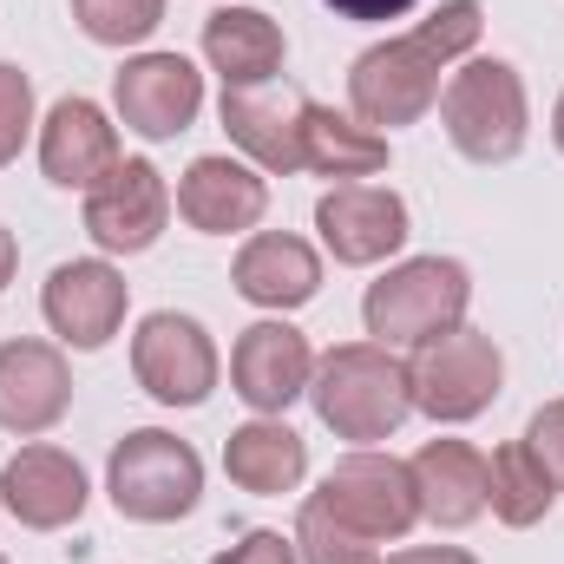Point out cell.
<instances>
[{
	"label": "cell",
	"mask_w": 564,
	"mask_h": 564,
	"mask_svg": "<svg viewBox=\"0 0 564 564\" xmlns=\"http://www.w3.org/2000/svg\"><path fill=\"white\" fill-rule=\"evenodd\" d=\"M486 33V7L479 0H440L421 26L368 46L348 66V112L361 126H375L381 139L401 126H421L446 93V66L466 59Z\"/></svg>",
	"instance_id": "obj_1"
},
{
	"label": "cell",
	"mask_w": 564,
	"mask_h": 564,
	"mask_svg": "<svg viewBox=\"0 0 564 564\" xmlns=\"http://www.w3.org/2000/svg\"><path fill=\"white\" fill-rule=\"evenodd\" d=\"M308 401H315V421L328 426L335 440H355V446H375V440H394L408 414H414V381H408V361L381 341H341L315 361V381H308Z\"/></svg>",
	"instance_id": "obj_2"
},
{
	"label": "cell",
	"mask_w": 564,
	"mask_h": 564,
	"mask_svg": "<svg viewBox=\"0 0 564 564\" xmlns=\"http://www.w3.org/2000/svg\"><path fill=\"white\" fill-rule=\"evenodd\" d=\"M466 302H473V276L459 257H408L381 270V282H368L361 322L381 348H426L466 322Z\"/></svg>",
	"instance_id": "obj_3"
},
{
	"label": "cell",
	"mask_w": 564,
	"mask_h": 564,
	"mask_svg": "<svg viewBox=\"0 0 564 564\" xmlns=\"http://www.w3.org/2000/svg\"><path fill=\"white\" fill-rule=\"evenodd\" d=\"M440 126L466 164H512L525 151V132H532L519 66L512 59H466L459 73H446Z\"/></svg>",
	"instance_id": "obj_4"
},
{
	"label": "cell",
	"mask_w": 564,
	"mask_h": 564,
	"mask_svg": "<svg viewBox=\"0 0 564 564\" xmlns=\"http://www.w3.org/2000/svg\"><path fill=\"white\" fill-rule=\"evenodd\" d=\"M106 492L132 525H177L204 499V459L164 426H132L106 459Z\"/></svg>",
	"instance_id": "obj_5"
},
{
	"label": "cell",
	"mask_w": 564,
	"mask_h": 564,
	"mask_svg": "<svg viewBox=\"0 0 564 564\" xmlns=\"http://www.w3.org/2000/svg\"><path fill=\"white\" fill-rule=\"evenodd\" d=\"M408 381H414V414H426V421H440V426H466L499 401V388H506V355H499L492 335H479V328L459 322L453 335L414 348Z\"/></svg>",
	"instance_id": "obj_6"
},
{
	"label": "cell",
	"mask_w": 564,
	"mask_h": 564,
	"mask_svg": "<svg viewBox=\"0 0 564 564\" xmlns=\"http://www.w3.org/2000/svg\"><path fill=\"white\" fill-rule=\"evenodd\" d=\"M341 525H355L361 539L375 545H394L421 525V492H414V466L394 459V453H375V446H355L328 466L322 492H315Z\"/></svg>",
	"instance_id": "obj_7"
},
{
	"label": "cell",
	"mask_w": 564,
	"mask_h": 564,
	"mask_svg": "<svg viewBox=\"0 0 564 564\" xmlns=\"http://www.w3.org/2000/svg\"><path fill=\"white\" fill-rule=\"evenodd\" d=\"M132 375L158 408H204L217 394V341L197 315L158 308L132 335Z\"/></svg>",
	"instance_id": "obj_8"
},
{
	"label": "cell",
	"mask_w": 564,
	"mask_h": 564,
	"mask_svg": "<svg viewBox=\"0 0 564 564\" xmlns=\"http://www.w3.org/2000/svg\"><path fill=\"white\" fill-rule=\"evenodd\" d=\"M171 184L151 158H119L93 191H86V237L106 257H144L164 224H171Z\"/></svg>",
	"instance_id": "obj_9"
},
{
	"label": "cell",
	"mask_w": 564,
	"mask_h": 564,
	"mask_svg": "<svg viewBox=\"0 0 564 564\" xmlns=\"http://www.w3.org/2000/svg\"><path fill=\"white\" fill-rule=\"evenodd\" d=\"M315 230H322V250L335 263L375 270L414 237V217H408V197L388 191V184H335L315 204Z\"/></svg>",
	"instance_id": "obj_10"
},
{
	"label": "cell",
	"mask_w": 564,
	"mask_h": 564,
	"mask_svg": "<svg viewBox=\"0 0 564 564\" xmlns=\"http://www.w3.org/2000/svg\"><path fill=\"white\" fill-rule=\"evenodd\" d=\"M126 308H132V282L119 276L106 257H73V263H59V270L46 276V289H40L46 328H53L66 348H79V355L106 348V341L126 328Z\"/></svg>",
	"instance_id": "obj_11"
},
{
	"label": "cell",
	"mask_w": 564,
	"mask_h": 564,
	"mask_svg": "<svg viewBox=\"0 0 564 564\" xmlns=\"http://www.w3.org/2000/svg\"><path fill=\"white\" fill-rule=\"evenodd\" d=\"M112 106H119L126 132H139L144 144H164L197 126V112H204V73L184 53H139V59L119 66Z\"/></svg>",
	"instance_id": "obj_12"
},
{
	"label": "cell",
	"mask_w": 564,
	"mask_h": 564,
	"mask_svg": "<svg viewBox=\"0 0 564 564\" xmlns=\"http://www.w3.org/2000/svg\"><path fill=\"white\" fill-rule=\"evenodd\" d=\"M308 381H315V348H308V335L289 328L282 315L250 322V328L237 335V348H230V388H237V401H243L250 414L282 421V414L308 394Z\"/></svg>",
	"instance_id": "obj_13"
},
{
	"label": "cell",
	"mask_w": 564,
	"mask_h": 564,
	"mask_svg": "<svg viewBox=\"0 0 564 564\" xmlns=\"http://www.w3.org/2000/svg\"><path fill=\"white\" fill-rule=\"evenodd\" d=\"M177 217L197 230V237H243L263 224L270 210V177L250 164V158H230V151H204L191 158V171L177 177Z\"/></svg>",
	"instance_id": "obj_14"
},
{
	"label": "cell",
	"mask_w": 564,
	"mask_h": 564,
	"mask_svg": "<svg viewBox=\"0 0 564 564\" xmlns=\"http://www.w3.org/2000/svg\"><path fill=\"white\" fill-rule=\"evenodd\" d=\"M230 144L263 171V177H295L302 171V119H308V93L295 86H230L217 106Z\"/></svg>",
	"instance_id": "obj_15"
},
{
	"label": "cell",
	"mask_w": 564,
	"mask_h": 564,
	"mask_svg": "<svg viewBox=\"0 0 564 564\" xmlns=\"http://www.w3.org/2000/svg\"><path fill=\"white\" fill-rule=\"evenodd\" d=\"M86 466L66 453V446H20L7 466H0V506L13 512V525L26 532H66L79 512H86Z\"/></svg>",
	"instance_id": "obj_16"
},
{
	"label": "cell",
	"mask_w": 564,
	"mask_h": 564,
	"mask_svg": "<svg viewBox=\"0 0 564 564\" xmlns=\"http://www.w3.org/2000/svg\"><path fill=\"white\" fill-rule=\"evenodd\" d=\"M73 408V368L59 341H0V426L20 440H40Z\"/></svg>",
	"instance_id": "obj_17"
},
{
	"label": "cell",
	"mask_w": 564,
	"mask_h": 564,
	"mask_svg": "<svg viewBox=\"0 0 564 564\" xmlns=\"http://www.w3.org/2000/svg\"><path fill=\"white\" fill-rule=\"evenodd\" d=\"M414 466V492H421V519L466 532L486 506H492V459L473 440H426Z\"/></svg>",
	"instance_id": "obj_18"
},
{
	"label": "cell",
	"mask_w": 564,
	"mask_h": 564,
	"mask_svg": "<svg viewBox=\"0 0 564 564\" xmlns=\"http://www.w3.org/2000/svg\"><path fill=\"white\" fill-rule=\"evenodd\" d=\"M112 164H119V126L106 119V106L73 93V99H59L46 112V126H40V171H46V184L93 191Z\"/></svg>",
	"instance_id": "obj_19"
},
{
	"label": "cell",
	"mask_w": 564,
	"mask_h": 564,
	"mask_svg": "<svg viewBox=\"0 0 564 564\" xmlns=\"http://www.w3.org/2000/svg\"><path fill=\"white\" fill-rule=\"evenodd\" d=\"M230 282H237L243 302L289 315V308L322 295V257H315V243H302L289 230H250L237 263H230Z\"/></svg>",
	"instance_id": "obj_20"
},
{
	"label": "cell",
	"mask_w": 564,
	"mask_h": 564,
	"mask_svg": "<svg viewBox=\"0 0 564 564\" xmlns=\"http://www.w3.org/2000/svg\"><path fill=\"white\" fill-rule=\"evenodd\" d=\"M282 53H289V40L263 7H217L204 20V59L224 79V93L230 86H270L282 73Z\"/></svg>",
	"instance_id": "obj_21"
},
{
	"label": "cell",
	"mask_w": 564,
	"mask_h": 564,
	"mask_svg": "<svg viewBox=\"0 0 564 564\" xmlns=\"http://www.w3.org/2000/svg\"><path fill=\"white\" fill-rule=\"evenodd\" d=\"M224 473H230V486H243V492H257V499H282V492H295L302 473H308V440L289 421L257 414V421H243L224 440Z\"/></svg>",
	"instance_id": "obj_22"
},
{
	"label": "cell",
	"mask_w": 564,
	"mask_h": 564,
	"mask_svg": "<svg viewBox=\"0 0 564 564\" xmlns=\"http://www.w3.org/2000/svg\"><path fill=\"white\" fill-rule=\"evenodd\" d=\"M302 171L335 177V184L381 177L388 171V139L375 126H361L355 112H335V106L308 99V119H302Z\"/></svg>",
	"instance_id": "obj_23"
},
{
	"label": "cell",
	"mask_w": 564,
	"mask_h": 564,
	"mask_svg": "<svg viewBox=\"0 0 564 564\" xmlns=\"http://www.w3.org/2000/svg\"><path fill=\"white\" fill-rule=\"evenodd\" d=\"M552 506H558V486H552V473L539 466V453H532L525 440L499 446V453H492V506H486V512H492L499 525L525 532V525H539Z\"/></svg>",
	"instance_id": "obj_24"
},
{
	"label": "cell",
	"mask_w": 564,
	"mask_h": 564,
	"mask_svg": "<svg viewBox=\"0 0 564 564\" xmlns=\"http://www.w3.org/2000/svg\"><path fill=\"white\" fill-rule=\"evenodd\" d=\"M295 558L302 564H381V545L361 539L355 525H341V519L308 492L302 512H295Z\"/></svg>",
	"instance_id": "obj_25"
},
{
	"label": "cell",
	"mask_w": 564,
	"mask_h": 564,
	"mask_svg": "<svg viewBox=\"0 0 564 564\" xmlns=\"http://www.w3.org/2000/svg\"><path fill=\"white\" fill-rule=\"evenodd\" d=\"M73 20L93 46H144L164 26V0H73Z\"/></svg>",
	"instance_id": "obj_26"
},
{
	"label": "cell",
	"mask_w": 564,
	"mask_h": 564,
	"mask_svg": "<svg viewBox=\"0 0 564 564\" xmlns=\"http://www.w3.org/2000/svg\"><path fill=\"white\" fill-rule=\"evenodd\" d=\"M26 139H33V79L0 59V171L20 158Z\"/></svg>",
	"instance_id": "obj_27"
},
{
	"label": "cell",
	"mask_w": 564,
	"mask_h": 564,
	"mask_svg": "<svg viewBox=\"0 0 564 564\" xmlns=\"http://www.w3.org/2000/svg\"><path fill=\"white\" fill-rule=\"evenodd\" d=\"M525 446L539 453V466L552 473V486L564 492V401H545V408L532 414V426H525Z\"/></svg>",
	"instance_id": "obj_28"
},
{
	"label": "cell",
	"mask_w": 564,
	"mask_h": 564,
	"mask_svg": "<svg viewBox=\"0 0 564 564\" xmlns=\"http://www.w3.org/2000/svg\"><path fill=\"white\" fill-rule=\"evenodd\" d=\"M210 564H302L295 558V539H282L270 525H257V532H243L230 552H217Z\"/></svg>",
	"instance_id": "obj_29"
},
{
	"label": "cell",
	"mask_w": 564,
	"mask_h": 564,
	"mask_svg": "<svg viewBox=\"0 0 564 564\" xmlns=\"http://www.w3.org/2000/svg\"><path fill=\"white\" fill-rule=\"evenodd\" d=\"M328 13H341V20H355V26H388V20H408L421 0H322Z\"/></svg>",
	"instance_id": "obj_30"
},
{
	"label": "cell",
	"mask_w": 564,
	"mask_h": 564,
	"mask_svg": "<svg viewBox=\"0 0 564 564\" xmlns=\"http://www.w3.org/2000/svg\"><path fill=\"white\" fill-rule=\"evenodd\" d=\"M381 564H479L473 552H459V545H414V552H394V558Z\"/></svg>",
	"instance_id": "obj_31"
},
{
	"label": "cell",
	"mask_w": 564,
	"mask_h": 564,
	"mask_svg": "<svg viewBox=\"0 0 564 564\" xmlns=\"http://www.w3.org/2000/svg\"><path fill=\"white\" fill-rule=\"evenodd\" d=\"M13 270H20V243H13V230L0 224V289L13 282Z\"/></svg>",
	"instance_id": "obj_32"
},
{
	"label": "cell",
	"mask_w": 564,
	"mask_h": 564,
	"mask_svg": "<svg viewBox=\"0 0 564 564\" xmlns=\"http://www.w3.org/2000/svg\"><path fill=\"white\" fill-rule=\"evenodd\" d=\"M552 144L564 151V93H558V106H552Z\"/></svg>",
	"instance_id": "obj_33"
},
{
	"label": "cell",
	"mask_w": 564,
	"mask_h": 564,
	"mask_svg": "<svg viewBox=\"0 0 564 564\" xmlns=\"http://www.w3.org/2000/svg\"><path fill=\"white\" fill-rule=\"evenodd\" d=\"M0 564H7V558H0Z\"/></svg>",
	"instance_id": "obj_34"
}]
</instances>
